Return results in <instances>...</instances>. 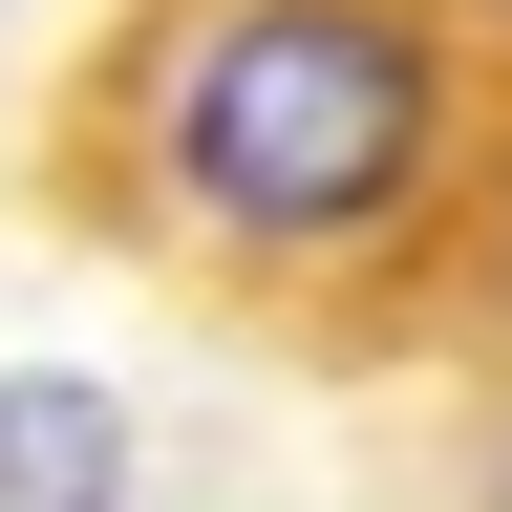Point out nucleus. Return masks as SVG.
Wrapping results in <instances>:
<instances>
[{
	"instance_id": "1",
	"label": "nucleus",
	"mask_w": 512,
	"mask_h": 512,
	"mask_svg": "<svg viewBox=\"0 0 512 512\" xmlns=\"http://www.w3.org/2000/svg\"><path fill=\"white\" fill-rule=\"evenodd\" d=\"M107 192L235 299L384 278L470 192V64L427 0H171L107 86Z\"/></svg>"
},
{
	"instance_id": "2",
	"label": "nucleus",
	"mask_w": 512,
	"mask_h": 512,
	"mask_svg": "<svg viewBox=\"0 0 512 512\" xmlns=\"http://www.w3.org/2000/svg\"><path fill=\"white\" fill-rule=\"evenodd\" d=\"M128 384L86 363H0V512H128Z\"/></svg>"
}]
</instances>
